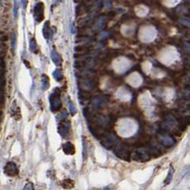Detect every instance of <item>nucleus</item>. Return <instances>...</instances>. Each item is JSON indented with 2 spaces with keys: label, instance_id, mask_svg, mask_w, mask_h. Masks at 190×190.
I'll return each mask as SVG.
<instances>
[{
  "label": "nucleus",
  "instance_id": "nucleus-11",
  "mask_svg": "<svg viewBox=\"0 0 190 190\" xmlns=\"http://www.w3.org/2000/svg\"><path fill=\"white\" fill-rule=\"evenodd\" d=\"M52 34V30L50 28V21H47V22L44 24V27H43V35L46 39H50Z\"/></svg>",
  "mask_w": 190,
  "mask_h": 190
},
{
  "label": "nucleus",
  "instance_id": "nucleus-4",
  "mask_svg": "<svg viewBox=\"0 0 190 190\" xmlns=\"http://www.w3.org/2000/svg\"><path fill=\"white\" fill-rule=\"evenodd\" d=\"M118 138H117L114 134H104L101 138V144L102 146L105 148L110 149L113 146H116V144L118 143Z\"/></svg>",
  "mask_w": 190,
  "mask_h": 190
},
{
  "label": "nucleus",
  "instance_id": "nucleus-1",
  "mask_svg": "<svg viewBox=\"0 0 190 190\" xmlns=\"http://www.w3.org/2000/svg\"><path fill=\"white\" fill-rule=\"evenodd\" d=\"M50 110L52 112H56L61 109L62 102H61V93L59 89H54V92L50 96Z\"/></svg>",
  "mask_w": 190,
  "mask_h": 190
},
{
  "label": "nucleus",
  "instance_id": "nucleus-3",
  "mask_svg": "<svg viewBox=\"0 0 190 190\" xmlns=\"http://www.w3.org/2000/svg\"><path fill=\"white\" fill-rule=\"evenodd\" d=\"M131 157L136 162H147L149 161L151 156L149 152L144 148H137L131 153Z\"/></svg>",
  "mask_w": 190,
  "mask_h": 190
},
{
  "label": "nucleus",
  "instance_id": "nucleus-18",
  "mask_svg": "<svg viewBox=\"0 0 190 190\" xmlns=\"http://www.w3.org/2000/svg\"><path fill=\"white\" fill-rule=\"evenodd\" d=\"M87 141L85 137H83V158L84 160L87 159Z\"/></svg>",
  "mask_w": 190,
  "mask_h": 190
},
{
  "label": "nucleus",
  "instance_id": "nucleus-2",
  "mask_svg": "<svg viewBox=\"0 0 190 190\" xmlns=\"http://www.w3.org/2000/svg\"><path fill=\"white\" fill-rule=\"evenodd\" d=\"M114 153H115V155L117 157H119L120 159L125 160L126 162L130 161V159L132 158L131 153L129 151V148L124 144H120L118 146H116L115 148H114Z\"/></svg>",
  "mask_w": 190,
  "mask_h": 190
},
{
  "label": "nucleus",
  "instance_id": "nucleus-9",
  "mask_svg": "<svg viewBox=\"0 0 190 190\" xmlns=\"http://www.w3.org/2000/svg\"><path fill=\"white\" fill-rule=\"evenodd\" d=\"M62 149H63V151H64L65 154H67V155H73L75 153L74 144L72 143H70V142H67V143L63 144Z\"/></svg>",
  "mask_w": 190,
  "mask_h": 190
},
{
  "label": "nucleus",
  "instance_id": "nucleus-21",
  "mask_svg": "<svg viewBox=\"0 0 190 190\" xmlns=\"http://www.w3.org/2000/svg\"><path fill=\"white\" fill-rule=\"evenodd\" d=\"M34 185H32V183H28L25 186H24V189H25V190H28V189H34Z\"/></svg>",
  "mask_w": 190,
  "mask_h": 190
},
{
  "label": "nucleus",
  "instance_id": "nucleus-10",
  "mask_svg": "<svg viewBox=\"0 0 190 190\" xmlns=\"http://www.w3.org/2000/svg\"><path fill=\"white\" fill-rule=\"evenodd\" d=\"M11 115L13 117L15 120H20L21 119V112L20 108L16 105V102H13L11 105Z\"/></svg>",
  "mask_w": 190,
  "mask_h": 190
},
{
  "label": "nucleus",
  "instance_id": "nucleus-13",
  "mask_svg": "<svg viewBox=\"0 0 190 190\" xmlns=\"http://www.w3.org/2000/svg\"><path fill=\"white\" fill-rule=\"evenodd\" d=\"M173 175H174V168L172 167V165H170L169 171H168L167 176V178H165V180H164V185H169L170 182H171V181H172Z\"/></svg>",
  "mask_w": 190,
  "mask_h": 190
},
{
  "label": "nucleus",
  "instance_id": "nucleus-5",
  "mask_svg": "<svg viewBox=\"0 0 190 190\" xmlns=\"http://www.w3.org/2000/svg\"><path fill=\"white\" fill-rule=\"evenodd\" d=\"M159 141H160V143L165 146H172L175 144V140L171 135L167 133V129H162V131L160 132Z\"/></svg>",
  "mask_w": 190,
  "mask_h": 190
},
{
  "label": "nucleus",
  "instance_id": "nucleus-19",
  "mask_svg": "<svg viewBox=\"0 0 190 190\" xmlns=\"http://www.w3.org/2000/svg\"><path fill=\"white\" fill-rule=\"evenodd\" d=\"M68 107H69V111H70L71 115H74V114L76 113V108H75L73 103H72L70 100L68 101Z\"/></svg>",
  "mask_w": 190,
  "mask_h": 190
},
{
  "label": "nucleus",
  "instance_id": "nucleus-15",
  "mask_svg": "<svg viewBox=\"0 0 190 190\" xmlns=\"http://www.w3.org/2000/svg\"><path fill=\"white\" fill-rule=\"evenodd\" d=\"M52 75H53L54 79H55L57 82H60V81L63 79V72L60 68L55 69V70L52 72Z\"/></svg>",
  "mask_w": 190,
  "mask_h": 190
},
{
  "label": "nucleus",
  "instance_id": "nucleus-6",
  "mask_svg": "<svg viewBox=\"0 0 190 190\" xmlns=\"http://www.w3.org/2000/svg\"><path fill=\"white\" fill-rule=\"evenodd\" d=\"M69 130H70V122L67 119L60 121L58 125V132L62 138H67L68 136Z\"/></svg>",
  "mask_w": 190,
  "mask_h": 190
},
{
  "label": "nucleus",
  "instance_id": "nucleus-14",
  "mask_svg": "<svg viewBox=\"0 0 190 190\" xmlns=\"http://www.w3.org/2000/svg\"><path fill=\"white\" fill-rule=\"evenodd\" d=\"M50 87V79L48 75L43 74L42 75V89L44 90H47Z\"/></svg>",
  "mask_w": 190,
  "mask_h": 190
},
{
  "label": "nucleus",
  "instance_id": "nucleus-8",
  "mask_svg": "<svg viewBox=\"0 0 190 190\" xmlns=\"http://www.w3.org/2000/svg\"><path fill=\"white\" fill-rule=\"evenodd\" d=\"M4 173L9 177H15L19 173V169H18L15 162H9L6 164L4 167Z\"/></svg>",
  "mask_w": 190,
  "mask_h": 190
},
{
  "label": "nucleus",
  "instance_id": "nucleus-22",
  "mask_svg": "<svg viewBox=\"0 0 190 190\" xmlns=\"http://www.w3.org/2000/svg\"><path fill=\"white\" fill-rule=\"evenodd\" d=\"M17 10H18V6H17V3L15 1V6H14V16L17 17Z\"/></svg>",
  "mask_w": 190,
  "mask_h": 190
},
{
  "label": "nucleus",
  "instance_id": "nucleus-20",
  "mask_svg": "<svg viewBox=\"0 0 190 190\" xmlns=\"http://www.w3.org/2000/svg\"><path fill=\"white\" fill-rule=\"evenodd\" d=\"M15 45H16V34H13V37H11V50H14Z\"/></svg>",
  "mask_w": 190,
  "mask_h": 190
},
{
  "label": "nucleus",
  "instance_id": "nucleus-12",
  "mask_svg": "<svg viewBox=\"0 0 190 190\" xmlns=\"http://www.w3.org/2000/svg\"><path fill=\"white\" fill-rule=\"evenodd\" d=\"M52 60L57 67H58V66H61V64H62L61 56L59 55V53L57 52L56 50H52Z\"/></svg>",
  "mask_w": 190,
  "mask_h": 190
},
{
  "label": "nucleus",
  "instance_id": "nucleus-16",
  "mask_svg": "<svg viewBox=\"0 0 190 190\" xmlns=\"http://www.w3.org/2000/svg\"><path fill=\"white\" fill-rule=\"evenodd\" d=\"M30 50L34 53L38 52V47H37V44H36V41L34 38H32L31 40H30Z\"/></svg>",
  "mask_w": 190,
  "mask_h": 190
},
{
  "label": "nucleus",
  "instance_id": "nucleus-17",
  "mask_svg": "<svg viewBox=\"0 0 190 190\" xmlns=\"http://www.w3.org/2000/svg\"><path fill=\"white\" fill-rule=\"evenodd\" d=\"M62 186L64 188H72L74 186V182L69 179H66L62 182Z\"/></svg>",
  "mask_w": 190,
  "mask_h": 190
},
{
  "label": "nucleus",
  "instance_id": "nucleus-23",
  "mask_svg": "<svg viewBox=\"0 0 190 190\" xmlns=\"http://www.w3.org/2000/svg\"><path fill=\"white\" fill-rule=\"evenodd\" d=\"M27 4H28V0H22V5L24 8L27 7Z\"/></svg>",
  "mask_w": 190,
  "mask_h": 190
},
{
  "label": "nucleus",
  "instance_id": "nucleus-7",
  "mask_svg": "<svg viewBox=\"0 0 190 190\" xmlns=\"http://www.w3.org/2000/svg\"><path fill=\"white\" fill-rule=\"evenodd\" d=\"M44 4L42 2H38L35 5L34 10V19L37 23H41L44 20L45 14H44Z\"/></svg>",
  "mask_w": 190,
  "mask_h": 190
}]
</instances>
